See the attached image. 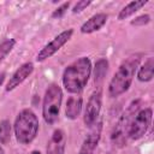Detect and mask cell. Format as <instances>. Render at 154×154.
Instances as JSON below:
<instances>
[{"label": "cell", "instance_id": "6da1fadb", "mask_svg": "<svg viewBox=\"0 0 154 154\" xmlns=\"http://www.w3.org/2000/svg\"><path fill=\"white\" fill-rule=\"evenodd\" d=\"M91 61L88 57H81L69 64L63 72V85L70 94L81 93L91 75Z\"/></svg>", "mask_w": 154, "mask_h": 154}, {"label": "cell", "instance_id": "7a4b0ae2", "mask_svg": "<svg viewBox=\"0 0 154 154\" xmlns=\"http://www.w3.org/2000/svg\"><path fill=\"white\" fill-rule=\"evenodd\" d=\"M141 55L135 54L126 58L118 67L113 77L108 83V95L111 97H117L129 90L134 81L135 73L140 66Z\"/></svg>", "mask_w": 154, "mask_h": 154}, {"label": "cell", "instance_id": "3957f363", "mask_svg": "<svg viewBox=\"0 0 154 154\" xmlns=\"http://www.w3.org/2000/svg\"><path fill=\"white\" fill-rule=\"evenodd\" d=\"M38 118L30 108L22 109L13 123V132L18 143L29 144L31 143L38 132Z\"/></svg>", "mask_w": 154, "mask_h": 154}, {"label": "cell", "instance_id": "277c9868", "mask_svg": "<svg viewBox=\"0 0 154 154\" xmlns=\"http://www.w3.org/2000/svg\"><path fill=\"white\" fill-rule=\"evenodd\" d=\"M61 101H63L61 88L57 83L49 84L45 91L43 102H42V117L47 124L53 125L58 122Z\"/></svg>", "mask_w": 154, "mask_h": 154}, {"label": "cell", "instance_id": "5b68a950", "mask_svg": "<svg viewBox=\"0 0 154 154\" xmlns=\"http://www.w3.org/2000/svg\"><path fill=\"white\" fill-rule=\"evenodd\" d=\"M140 100L132 101L130 103V106L126 108V111L122 114V117L118 119L113 132H112V141L117 144V146H124L128 138V129L130 125V122L132 119V117L135 116V113L138 111L140 108Z\"/></svg>", "mask_w": 154, "mask_h": 154}, {"label": "cell", "instance_id": "8992f818", "mask_svg": "<svg viewBox=\"0 0 154 154\" xmlns=\"http://www.w3.org/2000/svg\"><path fill=\"white\" fill-rule=\"evenodd\" d=\"M152 118H153L152 108L147 107L138 109L130 122L128 129V137L135 141L143 137L152 124Z\"/></svg>", "mask_w": 154, "mask_h": 154}, {"label": "cell", "instance_id": "52a82bcc", "mask_svg": "<svg viewBox=\"0 0 154 154\" xmlns=\"http://www.w3.org/2000/svg\"><path fill=\"white\" fill-rule=\"evenodd\" d=\"M72 34H73L72 29H67V30H64L60 34H58L52 41H49L47 45H45L41 48V51L37 53L36 60L41 63V61H45V60L52 58L64 45L67 43V41L71 38Z\"/></svg>", "mask_w": 154, "mask_h": 154}, {"label": "cell", "instance_id": "ba28073f", "mask_svg": "<svg viewBox=\"0 0 154 154\" xmlns=\"http://www.w3.org/2000/svg\"><path fill=\"white\" fill-rule=\"evenodd\" d=\"M101 106H102V91L101 89H97L89 96L85 105L84 116H83V122L85 126L91 128L96 123L101 112Z\"/></svg>", "mask_w": 154, "mask_h": 154}, {"label": "cell", "instance_id": "9c48e42d", "mask_svg": "<svg viewBox=\"0 0 154 154\" xmlns=\"http://www.w3.org/2000/svg\"><path fill=\"white\" fill-rule=\"evenodd\" d=\"M101 130H102V122H96L89 130L88 135L85 136L78 154H94L99 141L101 138Z\"/></svg>", "mask_w": 154, "mask_h": 154}, {"label": "cell", "instance_id": "30bf717a", "mask_svg": "<svg viewBox=\"0 0 154 154\" xmlns=\"http://www.w3.org/2000/svg\"><path fill=\"white\" fill-rule=\"evenodd\" d=\"M32 71H34V64H32V63L28 61V63L22 64V65L12 73V76L10 77V79H8V82H7L6 87H5L6 91H12V90H14L17 87H19V85L32 73Z\"/></svg>", "mask_w": 154, "mask_h": 154}, {"label": "cell", "instance_id": "8fae6325", "mask_svg": "<svg viewBox=\"0 0 154 154\" xmlns=\"http://www.w3.org/2000/svg\"><path fill=\"white\" fill-rule=\"evenodd\" d=\"M66 135L63 129H55L47 143L46 154H65Z\"/></svg>", "mask_w": 154, "mask_h": 154}, {"label": "cell", "instance_id": "7c38bea8", "mask_svg": "<svg viewBox=\"0 0 154 154\" xmlns=\"http://www.w3.org/2000/svg\"><path fill=\"white\" fill-rule=\"evenodd\" d=\"M108 16L103 12L96 13L94 16H91L89 19H87L82 25H81V32L82 34H91L95 31H99L107 22Z\"/></svg>", "mask_w": 154, "mask_h": 154}, {"label": "cell", "instance_id": "4fadbf2b", "mask_svg": "<svg viewBox=\"0 0 154 154\" xmlns=\"http://www.w3.org/2000/svg\"><path fill=\"white\" fill-rule=\"evenodd\" d=\"M83 107V99L81 96H70L66 101L65 106V116L66 118L75 120L78 118Z\"/></svg>", "mask_w": 154, "mask_h": 154}, {"label": "cell", "instance_id": "5bb4252c", "mask_svg": "<svg viewBox=\"0 0 154 154\" xmlns=\"http://www.w3.org/2000/svg\"><path fill=\"white\" fill-rule=\"evenodd\" d=\"M137 79L140 82H149L153 79L154 76V59L153 58H148L143 65L138 66L137 69Z\"/></svg>", "mask_w": 154, "mask_h": 154}, {"label": "cell", "instance_id": "9a60e30c", "mask_svg": "<svg viewBox=\"0 0 154 154\" xmlns=\"http://www.w3.org/2000/svg\"><path fill=\"white\" fill-rule=\"evenodd\" d=\"M147 2H148V0H135V1L129 2L118 13V20H124V19L131 17L138 10H141L142 7H144V5H147Z\"/></svg>", "mask_w": 154, "mask_h": 154}, {"label": "cell", "instance_id": "2e32d148", "mask_svg": "<svg viewBox=\"0 0 154 154\" xmlns=\"http://www.w3.org/2000/svg\"><path fill=\"white\" fill-rule=\"evenodd\" d=\"M11 138V123L7 119L0 122V144H6Z\"/></svg>", "mask_w": 154, "mask_h": 154}, {"label": "cell", "instance_id": "e0dca14e", "mask_svg": "<svg viewBox=\"0 0 154 154\" xmlns=\"http://www.w3.org/2000/svg\"><path fill=\"white\" fill-rule=\"evenodd\" d=\"M16 40L14 38H7L0 43V63L11 53V51L16 46Z\"/></svg>", "mask_w": 154, "mask_h": 154}, {"label": "cell", "instance_id": "ac0fdd59", "mask_svg": "<svg viewBox=\"0 0 154 154\" xmlns=\"http://www.w3.org/2000/svg\"><path fill=\"white\" fill-rule=\"evenodd\" d=\"M107 67H108V61L106 59H100L96 61V64H95V82L101 81L103 78V76L107 72Z\"/></svg>", "mask_w": 154, "mask_h": 154}, {"label": "cell", "instance_id": "d6986e66", "mask_svg": "<svg viewBox=\"0 0 154 154\" xmlns=\"http://www.w3.org/2000/svg\"><path fill=\"white\" fill-rule=\"evenodd\" d=\"M149 22H150L149 14H142V16H138V17L134 18V19L130 22V24H131V25H135V26H143V25L148 24Z\"/></svg>", "mask_w": 154, "mask_h": 154}, {"label": "cell", "instance_id": "ffe728a7", "mask_svg": "<svg viewBox=\"0 0 154 154\" xmlns=\"http://www.w3.org/2000/svg\"><path fill=\"white\" fill-rule=\"evenodd\" d=\"M91 4V0H79L75 4V6L72 7V12L73 13H79L83 10H85L89 5Z\"/></svg>", "mask_w": 154, "mask_h": 154}, {"label": "cell", "instance_id": "44dd1931", "mask_svg": "<svg viewBox=\"0 0 154 154\" xmlns=\"http://www.w3.org/2000/svg\"><path fill=\"white\" fill-rule=\"evenodd\" d=\"M69 7H70V1L61 4L57 10H54V12L52 13V18H60V17H63Z\"/></svg>", "mask_w": 154, "mask_h": 154}, {"label": "cell", "instance_id": "7402d4cb", "mask_svg": "<svg viewBox=\"0 0 154 154\" xmlns=\"http://www.w3.org/2000/svg\"><path fill=\"white\" fill-rule=\"evenodd\" d=\"M5 78H6V73H5V72H0V87L2 85Z\"/></svg>", "mask_w": 154, "mask_h": 154}, {"label": "cell", "instance_id": "603a6c76", "mask_svg": "<svg viewBox=\"0 0 154 154\" xmlns=\"http://www.w3.org/2000/svg\"><path fill=\"white\" fill-rule=\"evenodd\" d=\"M29 154H42V153H41L40 150H31Z\"/></svg>", "mask_w": 154, "mask_h": 154}, {"label": "cell", "instance_id": "cb8c5ba5", "mask_svg": "<svg viewBox=\"0 0 154 154\" xmlns=\"http://www.w3.org/2000/svg\"><path fill=\"white\" fill-rule=\"evenodd\" d=\"M0 154H5V152H4V149H2V147H0Z\"/></svg>", "mask_w": 154, "mask_h": 154}]
</instances>
